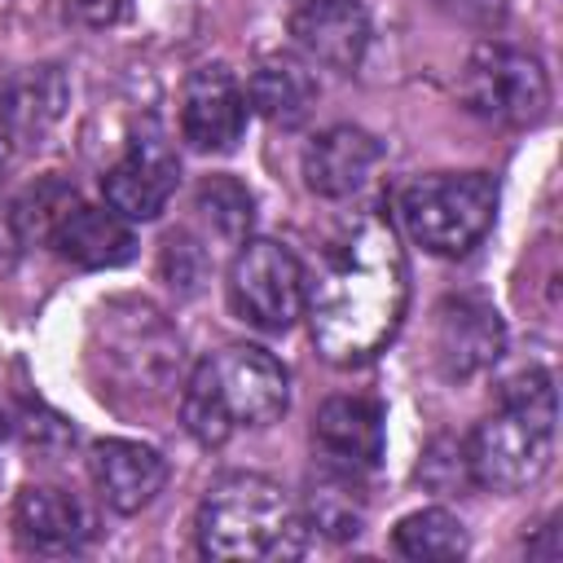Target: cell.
Wrapping results in <instances>:
<instances>
[{
  "instance_id": "cell-21",
  "label": "cell",
  "mask_w": 563,
  "mask_h": 563,
  "mask_svg": "<svg viewBox=\"0 0 563 563\" xmlns=\"http://www.w3.org/2000/svg\"><path fill=\"white\" fill-rule=\"evenodd\" d=\"M194 202H198V211H202L224 238H233V242H242L246 229H251V220H255L251 189H246L242 180H233V176H207V180L198 185Z\"/></svg>"
},
{
  "instance_id": "cell-18",
  "label": "cell",
  "mask_w": 563,
  "mask_h": 563,
  "mask_svg": "<svg viewBox=\"0 0 563 563\" xmlns=\"http://www.w3.org/2000/svg\"><path fill=\"white\" fill-rule=\"evenodd\" d=\"M246 106H255L277 128H299L317 106V79L295 53H264L246 84Z\"/></svg>"
},
{
  "instance_id": "cell-24",
  "label": "cell",
  "mask_w": 563,
  "mask_h": 563,
  "mask_svg": "<svg viewBox=\"0 0 563 563\" xmlns=\"http://www.w3.org/2000/svg\"><path fill=\"white\" fill-rule=\"evenodd\" d=\"M0 167H4V136H0Z\"/></svg>"
},
{
  "instance_id": "cell-4",
  "label": "cell",
  "mask_w": 563,
  "mask_h": 563,
  "mask_svg": "<svg viewBox=\"0 0 563 563\" xmlns=\"http://www.w3.org/2000/svg\"><path fill=\"white\" fill-rule=\"evenodd\" d=\"M198 550L207 559H277L299 554L303 519L290 493L264 475L233 471L216 479L198 506Z\"/></svg>"
},
{
  "instance_id": "cell-6",
  "label": "cell",
  "mask_w": 563,
  "mask_h": 563,
  "mask_svg": "<svg viewBox=\"0 0 563 563\" xmlns=\"http://www.w3.org/2000/svg\"><path fill=\"white\" fill-rule=\"evenodd\" d=\"M457 97L475 119L501 128H532L550 110V79L532 53L501 40H484L471 48L457 75Z\"/></svg>"
},
{
  "instance_id": "cell-22",
  "label": "cell",
  "mask_w": 563,
  "mask_h": 563,
  "mask_svg": "<svg viewBox=\"0 0 563 563\" xmlns=\"http://www.w3.org/2000/svg\"><path fill=\"white\" fill-rule=\"evenodd\" d=\"M62 9L88 26H110L123 13V0H62Z\"/></svg>"
},
{
  "instance_id": "cell-10",
  "label": "cell",
  "mask_w": 563,
  "mask_h": 563,
  "mask_svg": "<svg viewBox=\"0 0 563 563\" xmlns=\"http://www.w3.org/2000/svg\"><path fill=\"white\" fill-rule=\"evenodd\" d=\"M506 347L501 317L475 295H449L435 308V365L444 378L462 383L484 374Z\"/></svg>"
},
{
  "instance_id": "cell-7",
  "label": "cell",
  "mask_w": 563,
  "mask_h": 563,
  "mask_svg": "<svg viewBox=\"0 0 563 563\" xmlns=\"http://www.w3.org/2000/svg\"><path fill=\"white\" fill-rule=\"evenodd\" d=\"M308 282L299 260L273 238H242L229 264V303L255 330H290L303 317Z\"/></svg>"
},
{
  "instance_id": "cell-12",
  "label": "cell",
  "mask_w": 563,
  "mask_h": 563,
  "mask_svg": "<svg viewBox=\"0 0 563 563\" xmlns=\"http://www.w3.org/2000/svg\"><path fill=\"white\" fill-rule=\"evenodd\" d=\"M312 444L330 466H343L356 475L374 471L387 444L383 405L369 396H330L312 418Z\"/></svg>"
},
{
  "instance_id": "cell-15",
  "label": "cell",
  "mask_w": 563,
  "mask_h": 563,
  "mask_svg": "<svg viewBox=\"0 0 563 563\" xmlns=\"http://www.w3.org/2000/svg\"><path fill=\"white\" fill-rule=\"evenodd\" d=\"M378 158L383 145L365 128L334 123L303 145V185L321 198H347L374 176Z\"/></svg>"
},
{
  "instance_id": "cell-2",
  "label": "cell",
  "mask_w": 563,
  "mask_h": 563,
  "mask_svg": "<svg viewBox=\"0 0 563 563\" xmlns=\"http://www.w3.org/2000/svg\"><path fill=\"white\" fill-rule=\"evenodd\" d=\"M290 405L282 361L255 343H229L198 361L180 396V422L198 444H224L238 427H268Z\"/></svg>"
},
{
  "instance_id": "cell-19",
  "label": "cell",
  "mask_w": 563,
  "mask_h": 563,
  "mask_svg": "<svg viewBox=\"0 0 563 563\" xmlns=\"http://www.w3.org/2000/svg\"><path fill=\"white\" fill-rule=\"evenodd\" d=\"M361 475L321 462L317 479L308 484V528L325 532L330 541H347L365 528V497H361Z\"/></svg>"
},
{
  "instance_id": "cell-3",
  "label": "cell",
  "mask_w": 563,
  "mask_h": 563,
  "mask_svg": "<svg viewBox=\"0 0 563 563\" xmlns=\"http://www.w3.org/2000/svg\"><path fill=\"white\" fill-rule=\"evenodd\" d=\"M559 400L545 369H528L501 387V405L471 431L466 471L471 484L493 493H519L537 484L554 457Z\"/></svg>"
},
{
  "instance_id": "cell-16",
  "label": "cell",
  "mask_w": 563,
  "mask_h": 563,
  "mask_svg": "<svg viewBox=\"0 0 563 563\" xmlns=\"http://www.w3.org/2000/svg\"><path fill=\"white\" fill-rule=\"evenodd\" d=\"M13 532L22 550L35 554H75L92 537V515L79 497L48 488V484H26L13 501Z\"/></svg>"
},
{
  "instance_id": "cell-14",
  "label": "cell",
  "mask_w": 563,
  "mask_h": 563,
  "mask_svg": "<svg viewBox=\"0 0 563 563\" xmlns=\"http://www.w3.org/2000/svg\"><path fill=\"white\" fill-rule=\"evenodd\" d=\"M290 35L312 62L347 75L369 48V13L361 0H299Z\"/></svg>"
},
{
  "instance_id": "cell-5",
  "label": "cell",
  "mask_w": 563,
  "mask_h": 563,
  "mask_svg": "<svg viewBox=\"0 0 563 563\" xmlns=\"http://www.w3.org/2000/svg\"><path fill=\"white\" fill-rule=\"evenodd\" d=\"M497 216V180L488 172H435L400 189V224L431 255H466Z\"/></svg>"
},
{
  "instance_id": "cell-11",
  "label": "cell",
  "mask_w": 563,
  "mask_h": 563,
  "mask_svg": "<svg viewBox=\"0 0 563 563\" xmlns=\"http://www.w3.org/2000/svg\"><path fill=\"white\" fill-rule=\"evenodd\" d=\"M70 79L62 66H22L0 84V136L18 150H35L66 119Z\"/></svg>"
},
{
  "instance_id": "cell-1",
  "label": "cell",
  "mask_w": 563,
  "mask_h": 563,
  "mask_svg": "<svg viewBox=\"0 0 563 563\" xmlns=\"http://www.w3.org/2000/svg\"><path fill=\"white\" fill-rule=\"evenodd\" d=\"M409 303L405 246L387 216H361L330 251L308 286L303 312L312 347L330 365H361L378 356L400 330Z\"/></svg>"
},
{
  "instance_id": "cell-20",
  "label": "cell",
  "mask_w": 563,
  "mask_h": 563,
  "mask_svg": "<svg viewBox=\"0 0 563 563\" xmlns=\"http://www.w3.org/2000/svg\"><path fill=\"white\" fill-rule=\"evenodd\" d=\"M391 545L396 554L405 559H418V563H440V559H462L466 554V528L457 515H449L444 506H427V510H413L396 523L391 532Z\"/></svg>"
},
{
  "instance_id": "cell-8",
  "label": "cell",
  "mask_w": 563,
  "mask_h": 563,
  "mask_svg": "<svg viewBox=\"0 0 563 563\" xmlns=\"http://www.w3.org/2000/svg\"><path fill=\"white\" fill-rule=\"evenodd\" d=\"M176 180H180V163L167 145V132L154 119H145L136 123L123 158L101 176V194L106 207L119 211L123 220H154L176 194Z\"/></svg>"
},
{
  "instance_id": "cell-17",
  "label": "cell",
  "mask_w": 563,
  "mask_h": 563,
  "mask_svg": "<svg viewBox=\"0 0 563 563\" xmlns=\"http://www.w3.org/2000/svg\"><path fill=\"white\" fill-rule=\"evenodd\" d=\"M48 242L57 246L62 260H70L79 268H119L136 255V238H132L128 220L110 207H92L79 198L53 220Z\"/></svg>"
},
{
  "instance_id": "cell-13",
  "label": "cell",
  "mask_w": 563,
  "mask_h": 563,
  "mask_svg": "<svg viewBox=\"0 0 563 563\" xmlns=\"http://www.w3.org/2000/svg\"><path fill=\"white\" fill-rule=\"evenodd\" d=\"M88 475L101 493V501L119 515H136L145 510L163 484H167V457L141 440H97L88 449Z\"/></svg>"
},
{
  "instance_id": "cell-9",
  "label": "cell",
  "mask_w": 563,
  "mask_h": 563,
  "mask_svg": "<svg viewBox=\"0 0 563 563\" xmlns=\"http://www.w3.org/2000/svg\"><path fill=\"white\" fill-rule=\"evenodd\" d=\"M180 132L202 154H229L246 132V88L229 66H198L180 92Z\"/></svg>"
},
{
  "instance_id": "cell-23",
  "label": "cell",
  "mask_w": 563,
  "mask_h": 563,
  "mask_svg": "<svg viewBox=\"0 0 563 563\" xmlns=\"http://www.w3.org/2000/svg\"><path fill=\"white\" fill-rule=\"evenodd\" d=\"M440 4H449V9H457V13H466V18H475V13H488V9H493V0H440Z\"/></svg>"
}]
</instances>
